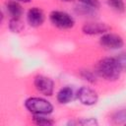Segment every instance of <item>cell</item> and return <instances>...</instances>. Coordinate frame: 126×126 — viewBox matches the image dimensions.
<instances>
[{"instance_id": "cell-5", "label": "cell", "mask_w": 126, "mask_h": 126, "mask_svg": "<svg viewBox=\"0 0 126 126\" xmlns=\"http://www.w3.org/2000/svg\"><path fill=\"white\" fill-rule=\"evenodd\" d=\"M33 84L35 89L42 94L52 95L54 91V83L50 78L43 75H37L33 80Z\"/></svg>"}, {"instance_id": "cell-16", "label": "cell", "mask_w": 126, "mask_h": 126, "mask_svg": "<svg viewBox=\"0 0 126 126\" xmlns=\"http://www.w3.org/2000/svg\"><path fill=\"white\" fill-rule=\"evenodd\" d=\"M81 76H82L85 80H87V81H89V82H91V83H94V82H95V76H94V74L92 71H90V70H84V71H82V72H81Z\"/></svg>"}, {"instance_id": "cell-10", "label": "cell", "mask_w": 126, "mask_h": 126, "mask_svg": "<svg viewBox=\"0 0 126 126\" xmlns=\"http://www.w3.org/2000/svg\"><path fill=\"white\" fill-rule=\"evenodd\" d=\"M73 90L71 87H64L62 89L59 90V92L57 93V101L61 104H65L68 103L72 100L73 98Z\"/></svg>"}, {"instance_id": "cell-17", "label": "cell", "mask_w": 126, "mask_h": 126, "mask_svg": "<svg viewBox=\"0 0 126 126\" xmlns=\"http://www.w3.org/2000/svg\"><path fill=\"white\" fill-rule=\"evenodd\" d=\"M83 5L94 8V9H97L99 7V1L98 0H79Z\"/></svg>"}, {"instance_id": "cell-8", "label": "cell", "mask_w": 126, "mask_h": 126, "mask_svg": "<svg viewBox=\"0 0 126 126\" xmlns=\"http://www.w3.org/2000/svg\"><path fill=\"white\" fill-rule=\"evenodd\" d=\"M44 13L41 9L37 8V7H32L28 11V15H27V20L28 23L30 24V26L32 27H39L43 24L44 22Z\"/></svg>"}, {"instance_id": "cell-9", "label": "cell", "mask_w": 126, "mask_h": 126, "mask_svg": "<svg viewBox=\"0 0 126 126\" xmlns=\"http://www.w3.org/2000/svg\"><path fill=\"white\" fill-rule=\"evenodd\" d=\"M6 10L7 13L11 16V18H21L23 15V7L17 0H9L6 2Z\"/></svg>"}, {"instance_id": "cell-15", "label": "cell", "mask_w": 126, "mask_h": 126, "mask_svg": "<svg viewBox=\"0 0 126 126\" xmlns=\"http://www.w3.org/2000/svg\"><path fill=\"white\" fill-rule=\"evenodd\" d=\"M121 71H126V52L120 53L119 55H117L115 57Z\"/></svg>"}, {"instance_id": "cell-13", "label": "cell", "mask_w": 126, "mask_h": 126, "mask_svg": "<svg viewBox=\"0 0 126 126\" xmlns=\"http://www.w3.org/2000/svg\"><path fill=\"white\" fill-rule=\"evenodd\" d=\"M114 123L116 124H121V123H126V109H119L116 110L112 114V118Z\"/></svg>"}, {"instance_id": "cell-1", "label": "cell", "mask_w": 126, "mask_h": 126, "mask_svg": "<svg viewBox=\"0 0 126 126\" xmlns=\"http://www.w3.org/2000/svg\"><path fill=\"white\" fill-rule=\"evenodd\" d=\"M95 73L106 81H115L119 78L121 69L115 57H105L97 62Z\"/></svg>"}, {"instance_id": "cell-2", "label": "cell", "mask_w": 126, "mask_h": 126, "mask_svg": "<svg viewBox=\"0 0 126 126\" xmlns=\"http://www.w3.org/2000/svg\"><path fill=\"white\" fill-rule=\"evenodd\" d=\"M26 108L32 114L48 115L53 110V105L42 97H29L25 101Z\"/></svg>"}, {"instance_id": "cell-12", "label": "cell", "mask_w": 126, "mask_h": 126, "mask_svg": "<svg viewBox=\"0 0 126 126\" xmlns=\"http://www.w3.org/2000/svg\"><path fill=\"white\" fill-rule=\"evenodd\" d=\"M32 121H33L34 124L40 125V126H50V125H53L54 124V121L52 119L47 118V117H45L42 114H39V115L33 114Z\"/></svg>"}, {"instance_id": "cell-19", "label": "cell", "mask_w": 126, "mask_h": 126, "mask_svg": "<svg viewBox=\"0 0 126 126\" xmlns=\"http://www.w3.org/2000/svg\"><path fill=\"white\" fill-rule=\"evenodd\" d=\"M17 1H19V2H24V3H29V2H31L32 0H17Z\"/></svg>"}, {"instance_id": "cell-11", "label": "cell", "mask_w": 126, "mask_h": 126, "mask_svg": "<svg viewBox=\"0 0 126 126\" xmlns=\"http://www.w3.org/2000/svg\"><path fill=\"white\" fill-rule=\"evenodd\" d=\"M9 29L13 32H20L24 29V23L21 18H11L9 22Z\"/></svg>"}, {"instance_id": "cell-4", "label": "cell", "mask_w": 126, "mask_h": 126, "mask_svg": "<svg viewBox=\"0 0 126 126\" xmlns=\"http://www.w3.org/2000/svg\"><path fill=\"white\" fill-rule=\"evenodd\" d=\"M99 43L107 49H118L123 46L124 41L123 38L116 33L105 32L99 38Z\"/></svg>"}, {"instance_id": "cell-18", "label": "cell", "mask_w": 126, "mask_h": 126, "mask_svg": "<svg viewBox=\"0 0 126 126\" xmlns=\"http://www.w3.org/2000/svg\"><path fill=\"white\" fill-rule=\"evenodd\" d=\"M69 124H81V125H97V121L94 118H89V119H82L77 122H70Z\"/></svg>"}, {"instance_id": "cell-3", "label": "cell", "mask_w": 126, "mask_h": 126, "mask_svg": "<svg viewBox=\"0 0 126 126\" xmlns=\"http://www.w3.org/2000/svg\"><path fill=\"white\" fill-rule=\"evenodd\" d=\"M49 20L53 26L59 29H70L74 26V19L66 12L63 11H52L49 15Z\"/></svg>"}, {"instance_id": "cell-14", "label": "cell", "mask_w": 126, "mask_h": 126, "mask_svg": "<svg viewBox=\"0 0 126 126\" xmlns=\"http://www.w3.org/2000/svg\"><path fill=\"white\" fill-rule=\"evenodd\" d=\"M107 4L116 12L122 13L125 11V4L123 0H107Z\"/></svg>"}, {"instance_id": "cell-20", "label": "cell", "mask_w": 126, "mask_h": 126, "mask_svg": "<svg viewBox=\"0 0 126 126\" xmlns=\"http://www.w3.org/2000/svg\"><path fill=\"white\" fill-rule=\"evenodd\" d=\"M61 1H64V2H72L73 0H61Z\"/></svg>"}, {"instance_id": "cell-6", "label": "cell", "mask_w": 126, "mask_h": 126, "mask_svg": "<svg viewBox=\"0 0 126 126\" xmlns=\"http://www.w3.org/2000/svg\"><path fill=\"white\" fill-rule=\"evenodd\" d=\"M77 97L84 105H94L96 103L98 95L97 93L89 87H82L77 92Z\"/></svg>"}, {"instance_id": "cell-7", "label": "cell", "mask_w": 126, "mask_h": 126, "mask_svg": "<svg viewBox=\"0 0 126 126\" xmlns=\"http://www.w3.org/2000/svg\"><path fill=\"white\" fill-rule=\"evenodd\" d=\"M109 27L104 24V23H98V22H94V23H87L83 26L82 31L86 34L90 35H95V34H103L109 31Z\"/></svg>"}]
</instances>
